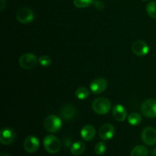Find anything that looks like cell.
Returning <instances> with one entry per match:
<instances>
[{
  "label": "cell",
  "instance_id": "1",
  "mask_svg": "<svg viewBox=\"0 0 156 156\" xmlns=\"http://www.w3.org/2000/svg\"><path fill=\"white\" fill-rule=\"evenodd\" d=\"M92 109L99 115H105L108 114L111 108V103L106 98H98L92 102Z\"/></svg>",
  "mask_w": 156,
  "mask_h": 156
},
{
  "label": "cell",
  "instance_id": "2",
  "mask_svg": "<svg viewBox=\"0 0 156 156\" xmlns=\"http://www.w3.org/2000/svg\"><path fill=\"white\" fill-rule=\"evenodd\" d=\"M44 147L48 153L56 154L60 150V141L55 136L48 135L44 139Z\"/></svg>",
  "mask_w": 156,
  "mask_h": 156
},
{
  "label": "cell",
  "instance_id": "3",
  "mask_svg": "<svg viewBox=\"0 0 156 156\" xmlns=\"http://www.w3.org/2000/svg\"><path fill=\"white\" fill-rule=\"evenodd\" d=\"M44 125L47 131L50 133H56L62 127V121L59 117L56 115H49L44 120Z\"/></svg>",
  "mask_w": 156,
  "mask_h": 156
},
{
  "label": "cell",
  "instance_id": "4",
  "mask_svg": "<svg viewBox=\"0 0 156 156\" xmlns=\"http://www.w3.org/2000/svg\"><path fill=\"white\" fill-rule=\"evenodd\" d=\"M141 112L148 118L156 117V100L150 98L145 101L142 105Z\"/></svg>",
  "mask_w": 156,
  "mask_h": 156
},
{
  "label": "cell",
  "instance_id": "5",
  "mask_svg": "<svg viewBox=\"0 0 156 156\" xmlns=\"http://www.w3.org/2000/svg\"><path fill=\"white\" fill-rule=\"evenodd\" d=\"M16 139V132L12 127H5L0 132V142L2 145L8 146L13 143Z\"/></svg>",
  "mask_w": 156,
  "mask_h": 156
},
{
  "label": "cell",
  "instance_id": "6",
  "mask_svg": "<svg viewBox=\"0 0 156 156\" xmlns=\"http://www.w3.org/2000/svg\"><path fill=\"white\" fill-rule=\"evenodd\" d=\"M38 62L36 56L33 53H27L23 54L19 59V65L24 69H30L35 67Z\"/></svg>",
  "mask_w": 156,
  "mask_h": 156
},
{
  "label": "cell",
  "instance_id": "7",
  "mask_svg": "<svg viewBox=\"0 0 156 156\" xmlns=\"http://www.w3.org/2000/svg\"><path fill=\"white\" fill-rule=\"evenodd\" d=\"M108 82L105 78H97L90 84V90L94 94H100L106 91Z\"/></svg>",
  "mask_w": 156,
  "mask_h": 156
},
{
  "label": "cell",
  "instance_id": "8",
  "mask_svg": "<svg viewBox=\"0 0 156 156\" xmlns=\"http://www.w3.org/2000/svg\"><path fill=\"white\" fill-rule=\"evenodd\" d=\"M141 137L145 144L154 146L156 144V129L152 126L146 127L142 131Z\"/></svg>",
  "mask_w": 156,
  "mask_h": 156
},
{
  "label": "cell",
  "instance_id": "9",
  "mask_svg": "<svg viewBox=\"0 0 156 156\" xmlns=\"http://www.w3.org/2000/svg\"><path fill=\"white\" fill-rule=\"evenodd\" d=\"M16 18L21 24H28L34 19V13L30 9L24 8L17 12Z\"/></svg>",
  "mask_w": 156,
  "mask_h": 156
},
{
  "label": "cell",
  "instance_id": "10",
  "mask_svg": "<svg viewBox=\"0 0 156 156\" xmlns=\"http://www.w3.org/2000/svg\"><path fill=\"white\" fill-rule=\"evenodd\" d=\"M132 51L138 56H144L149 52V47L145 41H136L132 44Z\"/></svg>",
  "mask_w": 156,
  "mask_h": 156
},
{
  "label": "cell",
  "instance_id": "11",
  "mask_svg": "<svg viewBox=\"0 0 156 156\" xmlns=\"http://www.w3.org/2000/svg\"><path fill=\"white\" fill-rule=\"evenodd\" d=\"M40 147L39 140L34 136H29L24 142V149L28 153H34Z\"/></svg>",
  "mask_w": 156,
  "mask_h": 156
},
{
  "label": "cell",
  "instance_id": "12",
  "mask_svg": "<svg viewBox=\"0 0 156 156\" xmlns=\"http://www.w3.org/2000/svg\"><path fill=\"white\" fill-rule=\"evenodd\" d=\"M98 134L101 140H105V141L111 140L115 135V129L112 124L105 123L99 128Z\"/></svg>",
  "mask_w": 156,
  "mask_h": 156
},
{
  "label": "cell",
  "instance_id": "13",
  "mask_svg": "<svg viewBox=\"0 0 156 156\" xmlns=\"http://www.w3.org/2000/svg\"><path fill=\"white\" fill-rule=\"evenodd\" d=\"M77 114V109L75 106L72 105H66L62 107L60 110V115L63 120L66 121H70Z\"/></svg>",
  "mask_w": 156,
  "mask_h": 156
},
{
  "label": "cell",
  "instance_id": "14",
  "mask_svg": "<svg viewBox=\"0 0 156 156\" xmlns=\"http://www.w3.org/2000/svg\"><path fill=\"white\" fill-rule=\"evenodd\" d=\"M113 117L118 122H123L127 118V111L121 105H117L114 107L112 111Z\"/></svg>",
  "mask_w": 156,
  "mask_h": 156
},
{
  "label": "cell",
  "instance_id": "15",
  "mask_svg": "<svg viewBox=\"0 0 156 156\" xmlns=\"http://www.w3.org/2000/svg\"><path fill=\"white\" fill-rule=\"evenodd\" d=\"M96 130L91 125H85L81 129V137L85 141H91L95 137Z\"/></svg>",
  "mask_w": 156,
  "mask_h": 156
},
{
  "label": "cell",
  "instance_id": "16",
  "mask_svg": "<svg viewBox=\"0 0 156 156\" xmlns=\"http://www.w3.org/2000/svg\"><path fill=\"white\" fill-rule=\"evenodd\" d=\"M85 150V144L83 142L77 141L73 143L71 146V153L74 155H79L84 152Z\"/></svg>",
  "mask_w": 156,
  "mask_h": 156
},
{
  "label": "cell",
  "instance_id": "17",
  "mask_svg": "<svg viewBox=\"0 0 156 156\" xmlns=\"http://www.w3.org/2000/svg\"><path fill=\"white\" fill-rule=\"evenodd\" d=\"M149 150L144 146H137L131 151V156H148Z\"/></svg>",
  "mask_w": 156,
  "mask_h": 156
},
{
  "label": "cell",
  "instance_id": "18",
  "mask_svg": "<svg viewBox=\"0 0 156 156\" xmlns=\"http://www.w3.org/2000/svg\"><path fill=\"white\" fill-rule=\"evenodd\" d=\"M142 121V117L140 114L136 112L132 113L128 116V122L132 126H138Z\"/></svg>",
  "mask_w": 156,
  "mask_h": 156
},
{
  "label": "cell",
  "instance_id": "19",
  "mask_svg": "<svg viewBox=\"0 0 156 156\" xmlns=\"http://www.w3.org/2000/svg\"><path fill=\"white\" fill-rule=\"evenodd\" d=\"M76 96L79 100H85V99L88 98L89 96V91L88 88H85V87L78 88L76 91Z\"/></svg>",
  "mask_w": 156,
  "mask_h": 156
},
{
  "label": "cell",
  "instance_id": "20",
  "mask_svg": "<svg viewBox=\"0 0 156 156\" xmlns=\"http://www.w3.org/2000/svg\"><path fill=\"white\" fill-rule=\"evenodd\" d=\"M146 12L150 18L156 19V2L152 1L146 5Z\"/></svg>",
  "mask_w": 156,
  "mask_h": 156
},
{
  "label": "cell",
  "instance_id": "21",
  "mask_svg": "<svg viewBox=\"0 0 156 156\" xmlns=\"http://www.w3.org/2000/svg\"><path fill=\"white\" fill-rule=\"evenodd\" d=\"M94 3V0H73V4L76 8L85 9L89 7Z\"/></svg>",
  "mask_w": 156,
  "mask_h": 156
},
{
  "label": "cell",
  "instance_id": "22",
  "mask_svg": "<svg viewBox=\"0 0 156 156\" xmlns=\"http://www.w3.org/2000/svg\"><path fill=\"white\" fill-rule=\"evenodd\" d=\"M107 150V146L104 142H99L94 147V152L98 155H102L105 153Z\"/></svg>",
  "mask_w": 156,
  "mask_h": 156
},
{
  "label": "cell",
  "instance_id": "23",
  "mask_svg": "<svg viewBox=\"0 0 156 156\" xmlns=\"http://www.w3.org/2000/svg\"><path fill=\"white\" fill-rule=\"evenodd\" d=\"M38 62L41 66L44 67H48L51 65L52 59L48 56H42L38 59Z\"/></svg>",
  "mask_w": 156,
  "mask_h": 156
},
{
  "label": "cell",
  "instance_id": "24",
  "mask_svg": "<svg viewBox=\"0 0 156 156\" xmlns=\"http://www.w3.org/2000/svg\"><path fill=\"white\" fill-rule=\"evenodd\" d=\"M94 5L96 9H98V10H101V9H103L105 8V4L101 1H99V0L98 1H94Z\"/></svg>",
  "mask_w": 156,
  "mask_h": 156
},
{
  "label": "cell",
  "instance_id": "25",
  "mask_svg": "<svg viewBox=\"0 0 156 156\" xmlns=\"http://www.w3.org/2000/svg\"><path fill=\"white\" fill-rule=\"evenodd\" d=\"M5 2L6 0H0V9H1V11H2L3 9H4Z\"/></svg>",
  "mask_w": 156,
  "mask_h": 156
},
{
  "label": "cell",
  "instance_id": "26",
  "mask_svg": "<svg viewBox=\"0 0 156 156\" xmlns=\"http://www.w3.org/2000/svg\"><path fill=\"white\" fill-rule=\"evenodd\" d=\"M152 156H156V148L155 149L152 151Z\"/></svg>",
  "mask_w": 156,
  "mask_h": 156
},
{
  "label": "cell",
  "instance_id": "27",
  "mask_svg": "<svg viewBox=\"0 0 156 156\" xmlns=\"http://www.w3.org/2000/svg\"><path fill=\"white\" fill-rule=\"evenodd\" d=\"M0 156H10L9 155V154H7V153H2L1 154V155Z\"/></svg>",
  "mask_w": 156,
  "mask_h": 156
},
{
  "label": "cell",
  "instance_id": "28",
  "mask_svg": "<svg viewBox=\"0 0 156 156\" xmlns=\"http://www.w3.org/2000/svg\"><path fill=\"white\" fill-rule=\"evenodd\" d=\"M142 1H144V2H146V1H148V0H142Z\"/></svg>",
  "mask_w": 156,
  "mask_h": 156
}]
</instances>
